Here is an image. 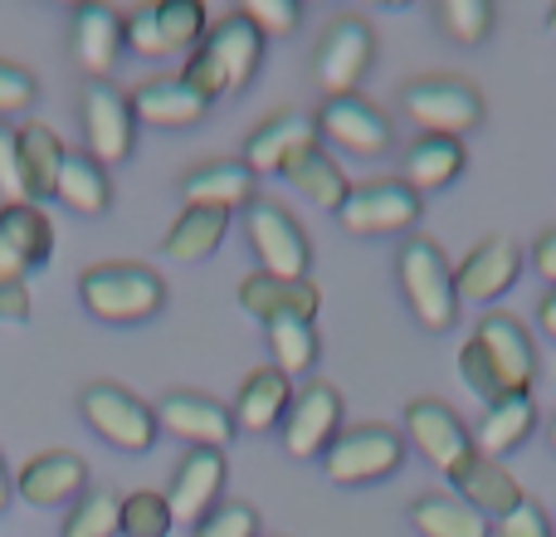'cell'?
<instances>
[{
    "instance_id": "cell-1",
    "label": "cell",
    "mask_w": 556,
    "mask_h": 537,
    "mask_svg": "<svg viewBox=\"0 0 556 537\" xmlns=\"http://www.w3.org/2000/svg\"><path fill=\"white\" fill-rule=\"evenodd\" d=\"M459 376L469 382V391H479L489 405L508 401V396H532L538 352H532L528 327L508 313H489L479 323V333L459 347Z\"/></svg>"
},
{
    "instance_id": "cell-2",
    "label": "cell",
    "mask_w": 556,
    "mask_h": 537,
    "mask_svg": "<svg viewBox=\"0 0 556 537\" xmlns=\"http://www.w3.org/2000/svg\"><path fill=\"white\" fill-rule=\"evenodd\" d=\"M78 298H84V308L93 317H103V323H147L152 313H162L166 284H162V274L147 264L108 260V264L84 268Z\"/></svg>"
},
{
    "instance_id": "cell-3",
    "label": "cell",
    "mask_w": 556,
    "mask_h": 537,
    "mask_svg": "<svg viewBox=\"0 0 556 537\" xmlns=\"http://www.w3.org/2000/svg\"><path fill=\"white\" fill-rule=\"evenodd\" d=\"M401 288H405V303L410 313L420 317V327L430 333H450L459 323V288H454V264L444 260L440 245L430 240H410L401 250Z\"/></svg>"
},
{
    "instance_id": "cell-4",
    "label": "cell",
    "mask_w": 556,
    "mask_h": 537,
    "mask_svg": "<svg viewBox=\"0 0 556 537\" xmlns=\"http://www.w3.org/2000/svg\"><path fill=\"white\" fill-rule=\"evenodd\" d=\"M401 108L425 137H464L483 123V93L454 74L415 78L401 93Z\"/></svg>"
},
{
    "instance_id": "cell-5",
    "label": "cell",
    "mask_w": 556,
    "mask_h": 537,
    "mask_svg": "<svg viewBox=\"0 0 556 537\" xmlns=\"http://www.w3.org/2000/svg\"><path fill=\"white\" fill-rule=\"evenodd\" d=\"M405 464V440L395 425H356V430H342L332 440V450L323 454V470L332 484L342 489H356V484H376L386 474H395Z\"/></svg>"
},
{
    "instance_id": "cell-6",
    "label": "cell",
    "mask_w": 556,
    "mask_h": 537,
    "mask_svg": "<svg viewBox=\"0 0 556 537\" xmlns=\"http://www.w3.org/2000/svg\"><path fill=\"white\" fill-rule=\"evenodd\" d=\"M78 405H84V421L93 425V430L103 435L113 450H123V454H147V450L156 445V411L142 401V396L127 391V386H117V382H93V386H84Z\"/></svg>"
},
{
    "instance_id": "cell-7",
    "label": "cell",
    "mask_w": 556,
    "mask_h": 537,
    "mask_svg": "<svg viewBox=\"0 0 556 537\" xmlns=\"http://www.w3.org/2000/svg\"><path fill=\"white\" fill-rule=\"evenodd\" d=\"M244 230H250V245H254V254H260L264 274L283 278V284L307 278V268H313V245H307L303 225L278 201L254 196V205L244 211Z\"/></svg>"
},
{
    "instance_id": "cell-8",
    "label": "cell",
    "mask_w": 556,
    "mask_h": 537,
    "mask_svg": "<svg viewBox=\"0 0 556 537\" xmlns=\"http://www.w3.org/2000/svg\"><path fill=\"white\" fill-rule=\"evenodd\" d=\"M337 221H342L346 235H401L420 221V196L405 182H395V176L366 182V186H352Z\"/></svg>"
},
{
    "instance_id": "cell-9",
    "label": "cell",
    "mask_w": 556,
    "mask_h": 537,
    "mask_svg": "<svg viewBox=\"0 0 556 537\" xmlns=\"http://www.w3.org/2000/svg\"><path fill=\"white\" fill-rule=\"evenodd\" d=\"M371 59H376L371 25H366V20H356V15L332 20V25H327V35H323V45H317V59H313L317 84L327 88V98L356 93V84H362L366 68H371Z\"/></svg>"
},
{
    "instance_id": "cell-10",
    "label": "cell",
    "mask_w": 556,
    "mask_h": 537,
    "mask_svg": "<svg viewBox=\"0 0 556 537\" xmlns=\"http://www.w3.org/2000/svg\"><path fill=\"white\" fill-rule=\"evenodd\" d=\"M337 435H342V396H337V386H327V382L303 386L283 415L288 460H317V454L332 450Z\"/></svg>"
},
{
    "instance_id": "cell-11",
    "label": "cell",
    "mask_w": 556,
    "mask_h": 537,
    "mask_svg": "<svg viewBox=\"0 0 556 537\" xmlns=\"http://www.w3.org/2000/svg\"><path fill=\"white\" fill-rule=\"evenodd\" d=\"M317 137H327L332 147H342L352 157H381L391 147V117L362 93L327 98L317 108Z\"/></svg>"
},
{
    "instance_id": "cell-12",
    "label": "cell",
    "mask_w": 556,
    "mask_h": 537,
    "mask_svg": "<svg viewBox=\"0 0 556 537\" xmlns=\"http://www.w3.org/2000/svg\"><path fill=\"white\" fill-rule=\"evenodd\" d=\"M84 137L93 162H127L137 147V117L132 98H123L113 84H88L84 88Z\"/></svg>"
},
{
    "instance_id": "cell-13",
    "label": "cell",
    "mask_w": 556,
    "mask_h": 537,
    "mask_svg": "<svg viewBox=\"0 0 556 537\" xmlns=\"http://www.w3.org/2000/svg\"><path fill=\"white\" fill-rule=\"evenodd\" d=\"M405 435H410L415 450L444 474H454L473 454L469 425H464L459 415H454V405H444V401H410L405 405Z\"/></svg>"
},
{
    "instance_id": "cell-14",
    "label": "cell",
    "mask_w": 556,
    "mask_h": 537,
    "mask_svg": "<svg viewBox=\"0 0 556 537\" xmlns=\"http://www.w3.org/2000/svg\"><path fill=\"white\" fill-rule=\"evenodd\" d=\"M518 278H522V250L508 235H489V240L473 245V250L464 254V264L454 268L459 303L464 298H469V303H493V298H503Z\"/></svg>"
},
{
    "instance_id": "cell-15",
    "label": "cell",
    "mask_w": 556,
    "mask_h": 537,
    "mask_svg": "<svg viewBox=\"0 0 556 537\" xmlns=\"http://www.w3.org/2000/svg\"><path fill=\"white\" fill-rule=\"evenodd\" d=\"M156 425H166V430H172L176 440H186L191 450H225L230 435H235L230 405L211 401V396H201V391L162 396V405H156Z\"/></svg>"
},
{
    "instance_id": "cell-16",
    "label": "cell",
    "mask_w": 556,
    "mask_h": 537,
    "mask_svg": "<svg viewBox=\"0 0 556 537\" xmlns=\"http://www.w3.org/2000/svg\"><path fill=\"white\" fill-rule=\"evenodd\" d=\"M225 494V454L220 450H186V460L176 464L172 494H166V509H172V523H201L205 513L220 509Z\"/></svg>"
},
{
    "instance_id": "cell-17",
    "label": "cell",
    "mask_w": 556,
    "mask_h": 537,
    "mask_svg": "<svg viewBox=\"0 0 556 537\" xmlns=\"http://www.w3.org/2000/svg\"><path fill=\"white\" fill-rule=\"evenodd\" d=\"M317 147V117L307 113H274L244 142V172L250 176H283L298 152Z\"/></svg>"
},
{
    "instance_id": "cell-18",
    "label": "cell",
    "mask_w": 556,
    "mask_h": 537,
    "mask_svg": "<svg viewBox=\"0 0 556 537\" xmlns=\"http://www.w3.org/2000/svg\"><path fill=\"white\" fill-rule=\"evenodd\" d=\"M15 494L29 509H59V503H78L88 494V460L68 450L35 454L25 470L15 474Z\"/></svg>"
},
{
    "instance_id": "cell-19",
    "label": "cell",
    "mask_w": 556,
    "mask_h": 537,
    "mask_svg": "<svg viewBox=\"0 0 556 537\" xmlns=\"http://www.w3.org/2000/svg\"><path fill=\"white\" fill-rule=\"evenodd\" d=\"M205 49H211V59L220 64L225 88H230V93L250 88L254 74H260V64H264V35L240 15V10L220 15L211 29H205Z\"/></svg>"
},
{
    "instance_id": "cell-20",
    "label": "cell",
    "mask_w": 556,
    "mask_h": 537,
    "mask_svg": "<svg viewBox=\"0 0 556 537\" xmlns=\"http://www.w3.org/2000/svg\"><path fill=\"white\" fill-rule=\"evenodd\" d=\"M450 484L459 489V499L469 503V509L483 513V519H508V513L528 499L522 484L513 479V470H503V460H489V454H479V450L450 474Z\"/></svg>"
},
{
    "instance_id": "cell-21",
    "label": "cell",
    "mask_w": 556,
    "mask_h": 537,
    "mask_svg": "<svg viewBox=\"0 0 556 537\" xmlns=\"http://www.w3.org/2000/svg\"><path fill=\"white\" fill-rule=\"evenodd\" d=\"M123 54V15L113 5H78L74 10V64L93 84H108Z\"/></svg>"
},
{
    "instance_id": "cell-22",
    "label": "cell",
    "mask_w": 556,
    "mask_h": 537,
    "mask_svg": "<svg viewBox=\"0 0 556 537\" xmlns=\"http://www.w3.org/2000/svg\"><path fill=\"white\" fill-rule=\"evenodd\" d=\"M240 303L250 308L264 327L278 323V317H303V323H313L317 308H323V294H317L313 278L283 284V278H274V274H264L260 268V274H250L240 284Z\"/></svg>"
},
{
    "instance_id": "cell-23",
    "label": "cell",
    "mask_w": 556,
    "mask_h": 537,
    "mask_svg": "<svg viewBox=\"0 0 556 537\" xmlns=\"http://www.w3.org/2000/svg\"><path fill=\"white\" fill-rule=\"evenodd\" d=\"M181 201L186 211H225L235 215L244 205H254V176L244 172V162H211L201 172H191L181 182Z\"/></svg>"
},
{
    "instance_id": "cell-24",
    "label": "cell",
    "mask_w": 556,
    "mask_h": 537,
    "mask_svg": "<svg viewBox=\"0 0 556 537\" xmlns=\"http://www.w3.org/2000/svg\"><path fill=\"white\" fill-rule=\"evenodd\" d=\"M288 405H293V382H288L278 366H260V372L244 376L240 396H235V405H230L235 430H250V435L274 430L288 415Z\"/></svg>"
},
{
    "instance_id": "cell-25",
    "label": "cell",
    "mask_w": 556,
    "mask_h": 537,
    "mask_svg": "<svg viewBox=\"0 0 556 537\" xmlns=\"http://www.w3.org/2000/svg\"><path fill=\"white\" fill-rule=\"evenodd\" d=\"M205 98L195 93V88L181 84V74L176 78H147V84H137L132 93V117L137 123H152V127H191L205 117Z\"/></svg>"
},
{
    "instance_id": "cell-26",
    "label": "cell",
    "mask_w": 556,
    "mask_h": 537,
    "mask_svg": "<svg viewBox=\"0 0 556 537\" xmlns=\"http://www.w3.org/2000/svg\"><path fill=\"white\" fill-rule=\"evenodd\" d=\"M464 176V142L459 137H415L410 152H405V176L415 196H434L444 186H454Z\"/></svg>"
},
{
    "instance_id": "cell-27",
    "label": "cell",
    "mask_w": 556,
    "mask_h": 537,
    "mask_svg": "<svg viewBox=\"0 0 556 537\" xmlns=\"http://www.w3.org/2000/svg\"><path fill=\"white\" fill-rule=\"evenodd\" d=\"M532 430H538V401L532 396H508V401H493L483 411L479 430H473V450L489 454V460H503L518 445H528Z\"/></svg>"
},
{
    "instance_id": "cell-28",
    "label": "cell",
    "mask_w": 556,
    "mask_h": 537,
    "mask_svg": "<svg viewBox=\"0 0 556 537\" xmlns=\"http://www.w3.org/2000/svg\"><path fill=\"white\" fill-rule=\"evenodd\" d=\"M410 523L420 537H493V523L459 494H420L410 503Z\"/></svg>"
},
{
    "instance_id": "cell-29",
    "label": "cell",
    "mask_w": 556,
    "mask_h": 537,
    "mask_svg": "<svg viewBox=\"0 0 556 537\" xmlns=\"http://www.w3.org/2000/svg\"><path fill=\"white\" fill-rule=\"evenodd\" d=\"M283 182H293L298 191L307 196V201H317L323 211H342V201L352 196V182H346V172L337 166V157H327V147H307V152H298L293 162L283 166Z\"/></svg>"
},
{
    "instance_id": "cell-30",
    "label": "cell",
    "mask_w": 556,
    "mask_h": 537,
    "mask_svg": "<svg viewBox=\"0 0 556 537\" xmlns=\"http://www.w3.org/2000/svg\"><path fill=\"white\" fill-rule=\"evenodd\" d=\"M0 240L10 245V254L25 268H39L54 254V225H49V215L35 201L0 205Z\"/></svg>"
},
{
    "instance_id": "cell-31",
    "label": "cell",
    "mask_w": 556,
    "mask_h": 537,
    "mask_svg": "<svg viewBox=\"0 0 556 537\" xmlns=\"http://www.w3.org/2000/svg\"><path fill=\"white\" fill-rule=\"evenodd\" d=\"M15 137H20V166H25L29 201H35V196H54L59 191V172H64V157H68L64 142H59V133L29 117Z\"/></svg>"
},
{
    "instance_id": "cell-32",
    "label": "cell",
    "mask_w": 556,
    "mask_h": 537,
    "mask_svg": "<svg viewBox=\"0 0 556 537\" xmlns=\"http://www.w3.org/2000/svg\"><path fill=\"white\" fill-rule=\"evenodd\" d=\"M59 201L68 205L74 215H103L108 201H113V186H108V172L103 162H93L88 152H68L64 157V172H59Z\"/></svg>"
},
{
    "instance_id": "cell-33",
    "label": "cell",
    "mask_w": 556,
    "mask_h": 537,
    "mask_svg": "<svg viewBox=\"0 0 556 537\" xmlns=\"http://www.w3.org/2000/svg\"><path fill=\"white\" fill-rule=\"evenodd\" d=\"M225 235H230V215L225 211H181V221L172 225L162 250L172 254L176 264H201L220 250Z\"/></svg>"
},
{
    "instance_id": "cell-34",
    "label": "cell",
    "mask_w": 556,
    "mask_h": 537,
    "mask_svg": "<svg viewBox=\"0 0 556 537\" xmlns=\"http://www.w3.org/2000/svg\"><path fill=\"white\" fill-rule=\"evenodd\" d=\"M264 333H269V352H274L269 366H278L288 382L317 366L323 342H317V327L313 323H303V317H278V323H269Z\"/></svg>"
},
{
    "instance_id": "cell-35",
    "label": "cell",
    "mask_w": 556,
    "mask_h": 537,
    "mask_svg": "<svg viewBox=\"0 0 556 537\" xmlns=\"http://www.w3.org/2000/svg\"><path fill=\"white\" fill-rule=\"evenodd\" d=\"M113 533H123V499L113 489H88L68 509L59 537H113Z\"/></svg>"
},
{
    "instance_id": "cell-36",
    "label": "cell",
    "mask_w": 556,
    "mask_h": 537,
    "mask_svg": "<svg viewBox=\"0 0 556 537\" xmlns=\"http://www.w3.org/2000/svg\"><path fill=\"white\" fill-rule=\"evenodd\" d=\"M156 25H162V39L172 54H191V49L205 45V5L201 0H166L156 5Z\"/></svg>"
},
{
    "instance_id": "cell-37",
    "label": "cell",
    "mask_w": 556,
    "mask_h": 537,
    "mask_svg": "<svg viewBox=\"0 0 556 537\" xmlns=\"http://www.w3.org/2000/svg\"><path fill=\"white\" fill-rule=\"evenodd\" d=\"M123 537H172V509L156 489H137L123 499Z\"/></svg>"
},
{
    "instance_id": "cell-38",
    "label": "cell",
    "mask_w": 556,
    "mask_h": 537,
    "mask_svg": "<svg viewBox=\"0 0 556 537\" xmlns=\"http://www.w3.org/2000/svg\"><path fill=\"white\" fill-rule=\"evenodd\" d=\"M440 25L459 45H483L493 35V5L489 0H440Z\"/></svg>"
},
{
    "instance_id": "cell-39",
    "label": "cell",
    "mask_w": 556,
    "mask_h": 537,
    "mask_svg": "<svg viewBox=\"0 0 556 537\" xmlns=\"http://www.w3.org/2000/svg\"><path fill=\"white\" fill-rule=\"evenodd\" d=\"M240 15L250 20L264 39H288L298 29V20H303V10H298V0H244Z\"/></svg>"
},
{
    "instance_id": "cell-40",
    "label": "cell",
    "mask_w": 556,
    "mask_h": 537,
    "mask_svg": "<svg viewBox=\"0 0 556 537\" xmlns=\"http://www.w3.org/2000/svg\"><path fill=\"white\" fill-rule=\"evenodd\" d=\"M195 537H260V513L244 499L220 503L215 513H205V519L195 523Z\"/></svg>"
},
{
    "instance_id": "cell-41",
    "label": "cell",
    "mask_w": 556,
    "mask_h": 537,
    "mask_svg": "<svg viewBox=\"0 0 556 537\" xmlns=\"http://www.w3.org/2000/svg\"><path fill=\"white\" fill-rule=\"evenodd\" d=\"M123 45L132 49L137 59H166L172 54L166 39H162V25H156V5H137L132 15L123 20Z\"/></svg>"
},
{
    "instance_id": "cell-42",
    "label": "cell",
    "mask_w": 556,
    "mask_h": 537,
    "mask_svg": "<svg viewBox=\"0 0 556 537\" xmlns=\"http://www.w3.org/2000/svg\"><path fill=\"white\" fill-rule=\"evenodd\" d=\"M35 98H39L35 74H29V68H20V64H10V59H0V117L29 113V108H35Z\"/></svg>"
},
{
    "instance_id": "cell-43",
    "label": "cell",
    "mask_w": 556,
    "mask_h": 537,
    "mask_svg": "<svg viewBox=\"0 0 556 537\" xmlns=\"http://www.w3.org/2000/svg\"><path fill=\"white\" fill-rule=\"evenodd\" d=\"M20 201H29L25 166H20V137L0 123V205H20Z\"/></svg>"
},
{
    "instance_id": "cell-44",
    "label": "cell",
    "mask_w": 556,
    "mask_h": 537,
    "mask_svg": "<svg viewBox=\"0 0 556 537\" xmlns=\"http://www.w3.org/2000/svg\"><path fill=\"white\" fill-rule=\"evenodd\" d=\"M181 84H186V88H195V93H201L205 103H215V98H220V93H230V88H225V74H220V64H215V59H211V49H205V45L186 54Z\"/></svg>"
},
{
    "instance_id": "cell-45",
    "label": "cell",
    "mask_w": 556,
    "mask_h": 537,
    "mask_svg": "<svg viewBox=\"0 0 556 537\" xmlns=\"http://www.w3.org/2000/svg\"><path fill=\"white\" fill-rule=\"evenodd\" d=\"M493 537H552V523H547V513H542L538 499H522L508 519H498Z\"/></svg>"
},
{
    "instance_id": "cell-46",
    "label": "cell",
    "mask_w": 556,
    "mask_h": 537,
    "mask_svg": "<svg viewBox=\"0 0 556 537\" xmlns=\"http://www.w3.org/2000/svg\"><path fill=\"white\" fill-rule=\"evenodd\" d=\"M25 317H29V288L0 278V323H25Z\"/></svg>"
},
{
    "instance_id": "cell-47",
    "label": "cell",
    "mask_w": 556,
    "mask_h": 537,
    "mask_svg": "<svg viewBox=\"0 0 556 537\" xmlns=\"http://www.w3.org/2000/svg\"><path fill=\"white\" fill-rule=\"evenodd\" d=\"M532 268H538V274L556 288V225H552V230H542L538 245H532Z\"/></svg>"
},
{
    "instance_id": "cell-48",
    "label": "cell",
    "mask_w": 556,
    "mask_h": 537,
    "mask_svg": "<svg viewBox=\"0 0 556 537\" xmlns=\"http://www.w3.org/2000/svg\"><path fill=\"white\" fill-rule=\"evenodd\" d=\"M25 274H29V268L20 264L15 254H10V245H5V240H0V278H5V284H25Z\"/></svg>"
},
{
    "instance_id": "cell-49",
    "label": "cell",
    "mask_w": 556,
    "mask_h": 537,
    "mask_svg": "<svg viewBox=\"0 0 556 537\" xmlns=\"http://www.w3.org/2000/svg\"><path fill=\"white\" fill-rule=\"evenodd\" d=\"M538 323H542V333L547 337H556V288L538 303Z\"/></svg>"
},
{
    "instance_id": "cell-50",
    "label": "cell",
    "mask_w": 556,
    "mask_h": 537,
    "mask_svg": "<svg viewBox=\"0 0 556 537\" xmlns=\"http://www.w3.org/2000/svg\"><path fill=\"white\" fill-rule=\"evenodd\" d=\"M10 494H15V479H10V470H5V454H0V513L10 509Z\"/></svg>"
},
{
    "instance_id": "cell-51",
    "label": "cell",
    "mask_w": 556,
    "mask_h": 537,
    "mask_svg": "<svg viewBox=\"0 0 556 537\" xmlns=\"http://www.w3.org/2000/svg\"><path fill=\"white\" fill-rule=\"evenodd\" d=\"M547 435H552V450H556V421H552V430H547Z\"/></svg>"
},
{
    "instance_id": "cell-52",
    "label": "cell",
    "mask_w": 556,
    "mask_h": 537,
    "mask_svg": "<svg viewBox=\"0 0 556 537\" xmlns=\"http://www.w3.org/2000/svg\"><path fill=\"white\" fill-rule=\"evenodd\" d=\"M547 25H552V29H556V10H552V15H547Z\"/></svg>"
}]
</instances>
